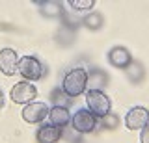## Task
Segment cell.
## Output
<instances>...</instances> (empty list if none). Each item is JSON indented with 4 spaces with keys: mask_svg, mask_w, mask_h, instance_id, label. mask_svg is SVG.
<instances>
[{
    "mask_svg": "<svg viewBox=\"0 0 149 143\" xmlns=\"http://www.w3.org/2000/svg\"><path fill=\"white\" fill-rule=\"evenodd\" d=\"M62 91L69 99H77L88 91V71L84 67H73L62 78Z\"/></svg>",
    "mask_w": 149,
    "mask_h": 143,
    "instance_id": "obj_1",
    "label": "cell"
},
{
    "mask_svg": "<svg viewBox=\"0 0 149 143\" xmlns=\"http://www.w3.org/2000/svg\"><path fill=\"white\" fill-rule=\"evenodd\" d=\"M17 73L24 78L26 82H37L41 80V78H45L47 75V67L43 65V61H41L39 58L36 56H21L19 59V65H17Z\"/></svg>",
    "mask_w": 149,
    "mask_h": 143,
    "instance_id": "obj_2",
    "label": "cell"
},
{
    "mask_svg": "<svg viewBox=\"0 0 149 143\" xmlns=\"http://www.w3.org/2000/svg\"><path fill=\"white\" fill-rule=\"evenodd\" d=\"M86 108L95 115V117H104L106 113L112 112V100L110 97L104 93L102 89H97V87H91L86 93Z\"/></svg>",
    "mask_w": 149,
    "mask_h": 143,
    "instance_id": "obj_3",
    "label": "cell"
},
{
    "mask_svg": "<svg viewBox=\"0 0 149 143\" xmlns=\"http://www.w3.org/2000/svg\"><path fill=\"white\" fill-rule=\"evenodd\" d=\"M71 126H73V130H77L78 134H91L99 126V117H95L86 106H82V108H77L73 112Z\"/></svg>",
    "mask_w": 149,
    "mask_h": 143,
    "instance_id": "obj_4",
    "label": "cell"
},
{
    "mask_svg": "<svg viewBox=\"0 0 149 143\" xmlns=\"http://www.w3.org/2000/svg\"><path fill=\"white\" fill-rule=\"evenodd\" d=\"M49 112H50V106L47 102H39V100H34V102L26 104L21 112V117L22 121L28 123V124H39V123H45V119L49 117Z\"/></svg>",
    "mask_w": 149,
    "mask_h": 143,
    "instance_id": "obj_5",
    "label": "cell"
},
{
    "mask_svg": "<svg viewBox=\"0 0 149 143\" xmlns=\"http://www.w3.org/2000/svg\"><path fill=\"white\" fill-rule=\"evenodd\" d=\"M36 97H37V87H36V84L26 82V80L15 84V86L11 87V91H9V99H11L15 104H22V106L34 102Z\"/></svg>",
    "mask_w": 149,
    "mask_h": 143,
    "instance_id": "obj_6",
    "label": "cell"
},
{
    "mask_svg": "<svg viewBox=\"0 0 149 143\" xmlns=\"http://www.w3.org/2000/svg\"><path fill=\"white\" fill-rule=\"evenodd\" d=\"M123 123L127 130H132V132L142 130L149 123V108H146V106H132V108H129L123 117Z\"/></svg>",
    "mask_w": 149,
    "mask_h": 143,
    "instance_id": "obj_7",
    "label": "cell"
},
{
    "mask_svg": "<svg viewBox=\"0 0 149 143\" xmlns=\"http://www.w3.org/2000/svg\"><path fill=\"white\" fill-rule=\"evenodd\" d=\"M106 61H108L110 67L114 69H121V71H127V69L134 63L132 59V54L127 47H121V45H116L108 50L106 54Z\"/></svg>",
    "mask_w": 149,
    "mask_h": 143,
    "instance_id": "obj_8",
    "label": "cell"
},
{
    "mask_svg": "<svg viewBox=\"0 0 149 143\" xmlns=\"http://www.w3.org/2000/svg\"><path fill=\"white\" fill-rule=\"evenodd\" d=\"M19 59H21V56H19L15 48H9V47L0 48V73L4 76H13L17 73Z\"/></svg>",
    "mask_w": 149,
    "mask_h": 143,
    "instance_id": "obj_9",
    "label": "cell"
},
{
    "mask_svg": "<svg viewBox=\"0 0 149 143\" xmlns=\"http://www.w3.org/2000/svg\"><path fill=\"white\" fill-rule=\"evenodd\" d=\"M62 137V128L54 126L50 123H41L36 130V141L37 143H58Z\"/></svg>",
    "mask_w": 149,
    "mask_h": 143,
    "instance_id": "obj_10",
    "label": "cell"
},
{
    "mask_svg": "<svg viewBox=\"0 0 149 143\" xmlns=\"http://www.w3.org/2000/svg\"><path fill=\"white\" fill-rule=\"evenodd\" d=\"M71 112H69L67 106H50V112H49V123L54 124V126H67L69 123H71Z\"/></svg>",
    "mask_w": 149,
    "mask_h": 143,
    "instance_id": "obj_11",
    "label": "cell"
},
{
    "mask_svg": "<svg viewBox=\"0 0 149 143\" xmlns=\"http://www.w3.org/2000/svg\"><path fill=\"white\" fill-rule=\"evenodd\" d=\"M119 123H121V119H119V115L118 113H114V112H110V113H106L104 117H101L99 119V124L104 130H116V128L119 126Z\"/></svg>",
    "mask_w": 149,
    "mask_h": 143,
    "instance_id": "obj_12",
    "label": "cell"
},
{
    "mask_svg": "<svg viewBox=\"0 0 149 143\" xmlns=\"http://www.w3.org/2000/svg\"><path fill=\"white\" fill-rule=\"evenodd\" d=\"M67 6H71L74 11H90L95 6V0H69Z\"/></svg>",
    "mask_w": 149,
    "mask_h": 143,
    "instance_id": "obj_13",
    "label": "cell"
},
{
    "mask_svg": "<svg viewBox=\"0 0 149 143\" xmlns=\"http://www.w3.org/2000/svg\"><path fill=\"white\" fill-rule=\"evenodd\" d=\"M95 21H102L99 13H93L91 17H88V19H86V26H88V28H91V30H99V28H101V24H97Z\"/></svg>",
    "mask_w": 149,
    "mask_h": 143,
    "instance_id": "obj_14",
    "label": "cell"
},
{
    "mask_svg": "<svg viewBox=\"0 0 149 143\" xmlns=\"http://www.w3.org/2000/svg\"><path fill=\"white\" fill-rule=\"evenodd\" d=\"M140 143H149V123L140 130Z\"/></svg>",
    "mask_w": 149,
    "mask_h": 143,
    "instance_id": "obj_15",
    "label": "cell"
},
{
    "mask_svg": "<svg viewBox=\"0 0 149 143\" xmlns=\"http://www.w3.org/2000/svg\"><path fill=\"white\" fill-rule=\"evenodd\" d=\"M4 104H6V95H4V91L0 89V110L4 108Z\"/></svg>",
    "mask_w": 149,
    "mask_h": 143,
    "instance_id": "obj_16",
    "label": "cell"
}]
</instances>
